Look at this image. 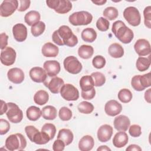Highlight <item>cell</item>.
Wrapping results in <instances>:
<instances>
[{
	"label": "cell",
	"mask_w": 151,
	"mask_h": 151,
	"mask_svg": "<svg viewBox=\"0 0 151 151\" xmlns=\"http://www.w3.org/2000/svg\"><path fill=\"white\" fill-rule=\"evenodd\" d=\"M126 21L132 26H138L141 22V16L139 10L134 6H129L125 8L123 13Z\"/></svg>",
	"instance_id": "cell-6"
},
{
	"label": "cell",
	"mask_w": 151,
	"mask_h": 151,
	"mask_svg": "<svg viewBox=\"0 0 151 151\" xmlns=\"http://www.w3.org/2000/svg\"><path fill=\"white\" fill-rule=\"evenodd\" d=\"M27 118L31 121H36L42 116L41 110L39 107L34 106L28 107L26 111Z\"/></svg>",
	"instance_id": "cell-32"
},
{
	"label": "cell",
	"mask_w": 151,
	"mask_h": 151,
	"mask_svg": "<svg viewBox=\"0 0 151 151\" xmlns=\"http://www.w3.org/2000/svg\"><path fill=\"white\" fill-rule=\"evenodd\" d=\"M78 110L83 114H90L94 110V106L92 103L86 101H83L80 103L77 106Z\"/></svg>",
	"instance_id": "cell-37"
},
{
	"label": "cell",
	"mask_w": 151,
	"mask_h": 151,
	"mask_svg": "<svg viewBox=\"0 0 151 151\" xmlns=\"http://www.w3.org/2000/svg\"><path fill=\"white\" fill-rule=\"evenodd\" d=\"M19 5L18 8V11L19 12H24L29 8L31 1L29 0H20L19 1Z\"/></svg>",
	"instance_id": "cell-52"
},
{
	"label": "cell",
	"mask_w": 151,
	"mask_h": 151,
	"mask_svg": "<svg viewBox=\"0 0 151 151\" xmlns=\"http://www.w3.org/2000/svg\"><path fill=\"white\" fill-rule=\"evenodd\" d=\"M42 116L45 120H52L57 117V109L52 106H46L44 107L41 110Z\"/></svg>",
	"instance_id": "cell-28"
},
{
	"label": "cell",
	"mask_w": 151,
	"mask_h": 151,
	"mask_svg": "<svg viewBox=\"0 0 151 151\" xmlns=\"http://www.w3.org/2000/svg\"><path fill=\"white\" fill-rule=\"evenodd\" d=\"M94 145V140L90 135L84 136L79 141L78 149L81 151L91 150Z\"/></svg>",
	"instance_id": "cell-23"
},
{
	"label": "cell",
	"mask_w": 151,
	"mask_h": 151,
	"mask_svg": "<svg viewBox=\"0 0 151 151\" xmlns=\"http://www.w3.org/2000/svg\"><path fill=\"white\" fill-rule=\"evenodd\" d=\"M25 132L26 133L27 136L29 138V139L31 142H32L34 136L36 134V133H37L39 132V130L34 126L29 125V126H25Z\"/></svg>",
	"instance_id": "cell-48"
},
{
	"label": "cell",
	"mask_w": 151,
	"mask_h": 151,
	"mask_svg": "<svg viewBox=\"0 0 151 151\" xmlns=\"http://www.w3.org/2000/svg\"><path fill=\"white\" fill-rule=\"evenodd\" d=\"M5 147L11 151L22 150L27 146V140L21 133H16L9 135L5 143Z\"/></svg>",
	"instance_id": "cell-3"
},
{
	"label": "cell",
	"mask_w": 151,
	"mask_h": 151,
	"mask_svg": "<svg viewBox=\"0 0 151 151\" xmlns=\"http://www.w3.org/2000/svg\"><path fill=\"white\" fill-rule=\"evenodd\" d=\"M94 53L93 47L88 45H82L78 49V54L83 59L90 58Z\"/></svg>",
	"instance_id": "cell-30"
},
{
	"label": "cell",
	"mask_w": 151,
	"mask_h": 151,
	"mask_svg": "<svg viewBox=\"0 0 151 151\" xmlns=\"http://www.w3.org/2000/svg\"><path fill=\"white\" fill-rule=\"evenodd\" d=\"M74 135L73 132L68 129H62L58 132L57 135V139L63 140L65 146L71 144L73 140Z\"/></svg>",
	"instance_id": "cell-24"
},
{
	"label": "cell",
	"mask_w": 151,
	"mask_h": 151,
	"mask_svg": "<svg viewBox=\"0 0 151 151\" xmlns=\"http://www.w3.org/2000/svg\"><path fill=\"white\" fill-rule=\"evenodd\" d=\"M58 47L50 42L44 44L41 49V52L45 57H55L58 54Z\"/></svg>",
	"instance_id": "cell-21"
},
{
	"label": "cell",
	"mask_w": 151,
	"mask_h": 151,
	"mask_svg": "<svg viewBox=\"0 0 151 151\" xmlns=\"http://www.w3.org/2000/svg\"><path fill=\"white\" fill-rule=\"evenodd\" d=\"M108 52L111 57L119 58L123 56L124 49L120 44L118 43H113L109 46Z\"/></svg>",
	"instance_id": "cell-25"
},
{
	"label": "cell",
	"mask_w": 151,
	"mask_h": 151,
	"mask_svg": "<svg viewBox=\"0 0 151 151\" xmlns=\"http://www.w3.org/2000/svg\"><path fill=\"white\" fill-rule=\"evenodd\" d=\"M113 134V127L109 124H103L97 130V138L101 142H107Z\"/></svg>",
	"instance_id": "cell-18"
},
{
	"label": "cell",
	"mask_w": 151,
	"mask_h": 151,
	"mask_svg": "<svg viewBox=\"0 0 151 151\" xmlns=\"http://www.w3.org/2000/svg\"><path fill=\"white\" fill-rule=\"evenodd\" d=\"M151 74L150 73H148L147 74H145L143 75H140L139 80L140 84L145 88L149 87L151 86Z\"/></svg>",
	"instance_id": "cell-45"
},
{
	"label": "cell",
	"mask_w": 151,
	"mask_h": 151,
	"mask_svg": "<svg viewBox=\"0 0 151 151\" xmlns=\"http://www.w3.org/2000/svg\"><path fill=\"white\" fill-rule=\"evenodd\" d=\"M129 133L131 136L133 137H137L142 134L141 127L138 124H133L129 126Z\"/></svg>",
	"instance_id": "cell-47"
},
{
	"label": "cell",
	"mask_w": 151,
	"mask_h": 151,
	"mask_svg": "<svg viewBox=\"0 0 151 151\" xmlns=\"http://www.w3.org/2000/svg\"><path fill=\"white\" fill-rule=\"evenodd\" d=\"M50 140V137L45 132L39 131L34 136L32 142L37 145H44L47 143Z\"/></svg>",
	"instance_id": "cell-34"
},
{
	"label": "cell",
	"mask_w": 151,
	"mask_h": 151,
	"mask_svg": "<svg viewBox=\"0 0 151 151\" xmlns=\"http://www.w3.org/2000/svg\"><path fill=\"white\" fill-rule=\"evenodd\" d=\"M140 75H136L132 77L131 80V85L132 87L137 91H141L144 90L145 88L140 84V80H139Z\"/></svg>",
	"instance_id": "cell-46"
},
{
	"label": "cell",
	"mask_w": 151,
	"mask_h": 151,
	"mask_svg": "<svg viewBox=\"0 0 151 151\" xmlns=\"http://www.w3.org/2000/svg\"><path fill=\"white\" fill-rule=\"evenodd\" d=\"M107 2V1H106V0H104V1H103V0H101V1H92V2L93 3H94V4H96V5H104L106 2Z\"/></svg>",
	"instance_id": "cell-58"
},
{
	"label": "cell",
	"mask_w": 151,
	"mask_h": 151,
	"mask_svg": "<svg viewBox=\"0 0 151 151\" xmlns=\"http://www.w3.org/2000/svg\"><path fill=\"white\" fill-rule=\"evenodd\" d=\"M128 140L129 137L127 133L123 131H119L113 137V145L117 148H121L127 145Z\"/></svg>",
	"instance_id": "cell-22"
},
{
	"label": "cell",
	"mask_w": 151,
	"mask_h": 151,
	"mask_svg": "<svg viewBox=\"0 0 151 151\" xmlns=\"http://www.w3.org/2000/svg\"><path fill=\"white\" fill-rule=\"evenodd\" d=\"M46 4L49 8L60 14L68 13L72 8V4L68 0H49Z\"/></svg>",
	"instance_id": "cell-5"
},
{
	"label": "cell",
	"mask_w": 151,
	"mask_h": 151,
	"mask_svg": "<svg viewBox=\"0 0 151 151\" xmlns=\"http://www.w3.org/2000/svg\"><path fill=\"white\" fill-rule=\"evenodd\" d=\"M18 1L17 0H5L0 5V15L2 17L11 16L18 9Z\"/></svg>",
	"instance_id": "cell-10"
},
{
	"label": "cell",
	"mask_w": 151,
	"mask_h": 151,
	"mask_svg": "<svg viewBox=\"0 0 151 151\" xmlns=\"http://www.w3.org/2000/svg\"><path fill=\"white\" fill-rule=\"evenodd\" d=\"M127 151H133V150H135V151H141L142 150V148L135 144H132L129 145L126 149Z\"/></svg>",
	"instance_id": "cell-54"
},
{
	"label": "cell",
	"mask_w": 151,
	"mask_h": 151,
	"mask_svg": "<svg viewBox=\"0 0 151 151\" xmlns=\"http://www.w3.org/2000/svg\"><path fill=\"white\" fill-rule=\"evenodd\" d=\"M134 48L136 53L140 57L150 55V44L146 39H139L134 45Z\"/></svg>",
	"instance_id": "cell-12"
},
{
	"label": "cell",
	"mask_w": 151,
	"mask_h": 151,
	"mask_svg": "<svg viewBox=\"0 0 151 151\" xmlns=\"http://www.w3.org/2000/svg\"><path fill=\"white\" fill-rule=\"evenodd\" d=\"M110 23L108 19L103 18L100 17L96 22V27L100 31H106L109 28Z\"/></svg>",
	"instance_id": "cell-42"
},
{
	"label": "cell",
	"mask_w": 151,
	"mask_h": 151,
	"mask_svg": "<svg viewBox=\"0 0 151 151\" xmlns=\"http://www.w3.org/2000/svg\"><path fill=\"white\" fill-rule=\"evenodd\" d=\"M65 145L64 142L60 140L57 139L55 140L52 145V149L54 151H63L65 148Z\"/></svg>",
	"instance_id": "cell-50"
},
{
	"label": "cell",
	"mask_w": 151,
	"mask_h": 151,
	"mask_svg": "<svg viewBox=\"0 0 151 151\" xmlns=\"http://www.w3.org/2000/svg\"><path fill=\"white\" fill-rule=\"evenodd\" d=\"M114 127L118 131L126 132L130 125L129 117L125 115H119L114 118Z\"/></svg>",
	"instance_id": "cell-20"
},
{
	"label": "cell",
	"mask_w": 151,
	"mask_h": 151,
	"mask_svg": "<svg viewBox=\"0 0 151 151\" xmlns=\"http://www.w3.org/2000/svg\"><path fill=\"white\" fill-rule=\"evenodd\" d=\"M117 97L121 102L123 103H127L132 100L133 95L129 89L122 88L119 91Z\"/></svg>",
	"instance_id": "cell-35"
},
{
	"label": "cell",
	"mask_w": 151,
	"mask_h": 151,
	"mask_svg": "<svg viewBox=\"0 0 151 151\" xmlns=\"http://www.w3.org/2000/svg\"><path fill=\"white\" fill-rule=\"evenodd\" d=\"M8 80L14 84L21 83L25 78L24 71L19 68H12L7 73Z\"/></svg>",
	"instance_id": "cell-19"
},
{
	"label": "cell",
	"mask_w": 151,
	"mask_h": 151,
	"mask_svg": "<svg viewBox=\"0 0 151 151\" xmlns=\"http://www.w3.org/2000/svg\"><path fill=\"white\" fill-rule=\"evenodd\" d=\"M92 20V15L90 12L84 11L74 12L68 18L70 23L74 26L87 25L90 24Z\"/></svg>",
	"instance_id": "cell-4"
},
{
	"label": "cell",
	"mask_w": 151,
	"mask_h": 151,
	"mask_svg": "<svg viewBox=\"0 0 151 151\" xmlns=\"http://www.w3.org/2000/svg\"><path fill=\"white\" fill-rule=\"evenodd\" d=\"M14 38L18 42H23L27 38V28L22 23L15 24L12 28Z\"/></svg>",
	"instance_id": "cell-16"
},
{
	"label": "cell",
	"mask_w": 151,
	"mask_h": 151,
	"mask_svg": "<svg viewBox=\"0 0 151 151\" xmlns=\"http://www.w3.org/2000/svg\"><path fill=\"white\" fill-rule=\"evenodd\" d=\"M16 52L14 48L11 47H6L1 52V62L6 66L12 65L16 59Z\"/></svg>",
	"instance_id": "cell-11"
},
{
	"label": "cell",
	"mask_w": 151,
	"mask_h": 151,
	"mask_svg": "<svg viewBox=\"0 0 151 151\" xmlns=\"http://www.w3.org/2000/svg\"><path fill=\"white\" fill-rule=\"evenodd\" d=\"M95 95H96V90L94 88L87 91H81V97L85 100H91L95 97Z\"/></svg>",
	"instance_id": "cell-51"
},
{
	"label": "cell",
	"mask_w": 151,
	"mask_h": 151,
	"mask_svg": "<svg viewBox=\"0 0 151 151\" xmlns=\"http://www.w3.org/2000/svg\"><path fill=\"white\" fill-rule=\"evenodd\" d=\"M97 151H109V150H111V149L109 147H107V146H100L99 147H98L97 148Z\"/></svg>",
	"instance_id": "cell-57"
},
{
	"label": "cell",
	"mask_w": 151,
	"mask_h": 151,
	"mask_svg": "<svg viewBox=\"0 0 151 151\" xmlns=\"http://www.w3.org/2000/svg\"><path fill=\"white\" fill-rule=\"evenodd\" d=\"M103 15L109 20L112 21L117 18L119 15V12L116 8L113 6H109L103 11Z\"/></svg>",
	"instance_id": "cell-38"
},
{
	"label": "cell",
	"mask_w": 151,
	"mask_h": 151,
	"mask_svg": "<svg viewBox=\"0 0 151 151\" xmlns=\"http://www.w3.org/2000/svg\"><path fill=\"white\" fill-rule=\"evenodd\" d=\"M94 81V86L101 87L106 83V77L104 75L100 72H94L90 75Z\"/></svg>",
	"instance_id": "cell-39"
},
{
	"label": "cell",
	"mask_w": 151,
	"mask_h": 151,
	"mask_svg": "<svg viewBox=\"0 0 151 151\" xmlns=\"http://www.w3.org/2000/svg\"><path fill=\"white\" fill-rule=\"evenodd\" d=\"M8 110L6 115L11 123H18L23 119V112L18 106L14 103H8Z\"/></svg>",
	"instance_id": "cell-8"
},
{
	"label": "cell",
	"mask_w": 151,
	"mask_h": 151,
	"mask_svg": "<svg viewBox=\"0 0 151 151\" xmlns=\"http://www.w3.org/2000/svg\"><path fill=\"white\" fill-rule=\"evenodd\" d=\"M41 131L45 132L49 136L50 139L52 140L55 135L56 127L55 125L52 123H45L42 126Z\"/></svg>",
	"instance_id": "cell-40"
},
{
	"label": "cell",
	"mask_w": 151,
	"mask_h": 151,
	"mask_svg": "<svg viewBox=\"0 0 151 151\" xmlns=\"http://www.w3.org/2000/svg\"><path fill=\"white\" fill-rule=\"evenodd\" d=\"M64 69L72 74H77L81 72L83 66L77 57L71 55L67 57L64 61Z\"/></svg>",
	"instance_id": "cell-7"
},
{
	"label": "cell",
	"mask_w": 151,
	"mask_h": 151,
	"mask_svg": "<svg viewBox=\"0 0 151 151\" xmlns=\"http://www.w3.org/2000/svg\"><path fill=\"white\" fill-rule=\"evenodd\" d=\"M1 115H2L4 113H6L8 110V104L4 100H1Z\"/></svg>",
	"instance_id": "cell-55"
},
{
	"label": "cell",
	"mask_w": 151,
	"mask_h": 151,
	"mask_svg": "<svg viewBox=\"0 0 151 151\" xmlns=\"http://www.w3.org/2000/svg\"><path fill=\"white\" fill-rule=\"evenodd\" d=\"M122 110V106L117 101L111 100L108 101L104 106V111L107 115L109 116H115L118 115Z\"/></svg>",
	"instance_id": "cell-14"
},
{
	"label": "cell",
	"mask_w": 151,
	"mask_h": 151,
	"mask_svg": "<svg viewBox=\"0 0 151 151\" xmlns=\"http://www.w3.org/2000/svg\"><path fill=\"white\" fill-rule=\"evenodd\" d=\"M44 84L52 93L58 94L60 93L61 88L64 84V82L61 78L55 76L49 81H45Z\"/></svg>",
	"instance_id": "cell-17"
},
{
	"label": "cell",
	"mask_w": 151,
	"mask_h": 151,
	"mask_svg": "<svg viewBox=\"0 0 151 151\" xmlns=\"http://www.w3.org/2000/svg\"><path fill=\"white\" fill-rule=\"evenodd\" d=\"M8 36L5 33L1 34V50L5 49L8 45Z\"/></svg>",
	"instance_id": "cell-53"
},
{
	"label": "cell",
	"mask_w": 151,
	"mask_h": 151,
	"mask_svg": "<svg viewBox=\"0 0 151 151\" xmlns=\"http://www.w3.org/2000/svg\"><path fill=\"white\" fill-rule=\"evenodd\" d=\"M49 99L48 93L43 90H38L34 96V102L40 106H42L46 104Z\"/></svg>",
	"instance_id": "cell-31"
},
{
	"label": "cell",
	"mask_w": 151,
	"mask_h": 151,
	"mask_svg": "<svg viewBox=\"0 0 151 151\" xmlns=\"http://www.w3.org/2000/svg\"><path fill=\"white\" fill-rule=\"evenodd\" d=\"M145 25L148 28H151V6H146L143 11Z\"/></svg>",
	"instance_id": "cell-44"
},
{
	"label": "cell",
	"mask_w": 151,
	"mask_h": 151,
	"mask_svg": "<svg viewBox=\"0 0 151 151\" xmlns=\"http://www.w3.org/2000/svg\"><path fill=\"white\" fill-rule=\"evenodd\" d=\"M150 65V55L147 58L139 57L136 63V68L139 71H145L147 70Z\"/></svg>",
	"instance_id": "cell-33"
},
{
	"label": "cell",
	"mask_w": 151,
	"mask_h": 151,
	"mask_svg": "<svg viewBox=\"0 0 151 151\" xmlns=\"http://www.w3.org/2000/svg\"><path fill=\"white\" fill-rule=\"evenodd\" d=\"M31 80L35 83H44L47 80V74L44 69L40 67H32L29 72Z\"/></svg>",
	"instance_id": "cell-13"
},
{
	"label": "cell",
	"mask_w": 151,
	"mask_h": 151,
	"mask_svg": "<svg viewBox=\"0 0 151 151\" xmlns=\"http://www.w3.org/2000/svg\"><path fill=\"white\" fill-rule=\"evenodd\" d=\"M106 63V59L102 55H96L95 56L92 60L93 65L97 69H101L103 68Z\"/></svg>",
	"instance_id": "cell-43"
},
{
	"label": "cell",
	"mask_w": 151,
	"mask_h": 151,
	"mask_svg": "<svg viewBox=\"0 0 151 151\" xmlns=\"http://www.w3.org/2000/svg\"><path fill=\"white\" fill-rule=\"evenodd\" d=\"M61 97L67 101H76L79 98L78 89L71 84H65L63 86L60 90Z\"/></svg>",
	"instance_id": "cell-9"
},
{
	"label": "cell",
	"mask_w": 151,
	"mask_h": 151,
	"mask_svg": "<svg viewBox=\"0 0 151 151\" xmlns=\"http://www.w3.org/2000/svg\"><path fill=\"white\" fill-rule=\"evenodd\" d=\"M10 129L9 123L5 119H0V134L4 135L8 132Z\"/></svg>",
	"instance_id": "cell-49"
},
{
	"label": "cell",
	"mask_w": 151,
	"mask_h": 151,
	"mask_svg": "<svg viewBox=\"0 0 151 151\" xmlns=\"http://www.w3.org/2000/svg\"><path fill=\"white\" fill-rule=\"evenodd\" d=\"M45 29V24L42 21H39L32 26L31 28V34L34 37H38L42 34Z\"/></svg>",
	"instance_id": "cell-36"
},
{
	"label": "cell",
	"mask_w": 151,
	"mask_h": 151,
	"mask_svg": "<svg viewBox=\"0 0 151 151\" xmlns=\"http://www.w3.org/2000/svg\"><path fill=\"white\" fill-rule=\"evenodd\" d=\"M58 116L60 119L63 121H68L70 120L73 116L71 110L67 107H62L58 113Z\"/></svg>",
	"instance_id": "cell-41"
},
{
	"label": "cell",
	"mask_w": 151,
	"mask_h": 151,
	"mask_svg": "<svg viewBox=\"0 0 151 151\" xmlns=\"http://www.w3.org/2000/svg\"><path fill=\"white\" fill-rule=\"evenodd\" d=\"M54 42L60 46L67 45L70 47L76 46L78 43V38L71 28L67 25H62L55 30L52 35Z\"/></svg>",
	"instance_id": "cell-1"
},
{
	"label": "cell",
	"mask_w": 151,
	"mask_h": 151,
	"mask_svg": "<svg viewBox=\"0 0 151 151\" xmlns=\"http://www.w3.org/2000/svg\"><path fill=\"white\" fill-rule=\"evenodd\" d=\"M150 91L151 88H149L145 93V99L149 103H150Z\"/></svg>",
	"instance_id": "cell-56"
},
{
	"label": "cell",
	"mask_w": 151,
	"mask_h": 151,
	"mask_svg": "<svg viewBox=\"0 0 151 151\" xmlns=\"http://www.w3.org/2000/svg\"><path fill=\"white\" fill-rule=\"evenodd\" d=\"M44 69L50 77H55L60 71V64L56 60H48L43 64Z\"/></svg>",
	"instance_id": "cell-15"
},
{
	"label": "cell",
	"mask_w": 151,
	"mask_h": 151,
	"mask_svg": "<svg viewBox=\"0 0 151 151\" xmlns=\"http://www.w3.org/2000/svg\"><path fill=\"white\" fill-rule=\"evenodd\" d=\"M111 31L116 37L123 44L130 43L134 37L133 31L120 20L116 21L113 24Z\"/></svg>",
	"instance_id": "cell-2"
},
{
	"label": "cell",
	"mask_w": 151,
	"mask_h": 151,
	"mask_svg": "<svg viewBox=\"0 0 151 151\" xmlns=\"http://www.w3.org/2000/svg\"><path fill=\"white\" fill-rule=\"evenodd\" d=\"M82 40L87 42H93L97 38V32L92 28H86L81 34Z\"/></svg>",
	"instance_id": "cell-29"
},
{
	"label": "cell",
	"mask_w": 151,
	"mask_h": 151,
	"mask_svg": "<svg viewBox=\"0 0 151 151\" xmlns=\"http://www.w3.org/2000/svg\"><path fill=\"white\" fill-rule=\"evenodd\" d=\"M80 87L81 91H87L94 88V81L91 76L86 75L83 76L80 80Z\"/></svg>",
	"instance_id": "cell-26"
},
{
	"label": "cell",
	"mask_w": 151,
	"mask_h": 151,
	"mask_svg": "<svg viewBox=\"0 0 151 151\" xmlns=\"http://www.w3.org/2000/svg\"><path fill=\"white\" fill-rule=\"evenodd\" d=\"M40 18V14L38 11L34 10L29 11L24 16V21L29 26H32L35 23L39 22Z\"/></svg>",
	"instance_id": "cell-27"
}]
</instances>
